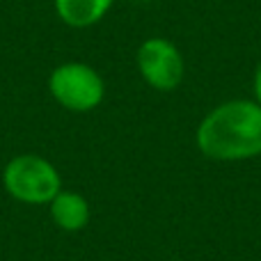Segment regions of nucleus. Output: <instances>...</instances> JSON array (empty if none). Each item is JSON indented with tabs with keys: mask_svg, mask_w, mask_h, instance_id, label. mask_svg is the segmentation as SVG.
<instances>
[{
	"mask_svg": "<svg viewBox=\"0 0 261 261\" xmlns=\"http://www.w3.org/2000/svg\"><path fill=\"white\" fill-rule=\"evenodd\" d=\"M3 186L9 197L35 206L50 204V199L62 190V176L48 158L21 153L3 167Z\"/></svg>",
	"mask_w": 261,
	"mask_h": 261,
	"instance_id": "nucleus-2",
	"label": "nucleus"
},
{
	"mask_svg": "<svg viewBox=\"0 0 261 261\" xmlns=\"http://www.w3.org/2000/svg\"><path fill=\"white\" fill-rule=\"evenodd\" d=\"M252 94H254V101L261 106V62L257 64L254 69V78H252Z\"/></svg>",
	"mask_w": 261,
	"mask_h": 261,
	"instance_id": "nucleus-7",
	"label": "nucleus"
},
{
	"mask_svg": "<svg viewBox=\"0 0 261 261\" xmlns=\"http://www.w3.org/2000/svg\"><path fill=\"white\" fill-rule=\"evenodd\" d=\"M195 144L211 161L261 156V106L254 99H231L211 108L197 124Z\"/></svg>",
	"mask_w": 261,
	"mask_h": 261,
	"instance_id": "nucleus-1",
	"label": "nucleus"
},
{
	"mask_svg": "<svg viewBox=\"0 0 261 261\" xmlns=\"http://www.w3.org/2000/svg\"><path fill=\"white\" fill-rule=\"evenodd\" d=\"M115 0H55L60 21L69 28H92L110 12Z\"/></svg>",
	"mask_w": 261,
	"mask_h": 261,
	"instance_id": "nucleus-6",
	"label": "nucleus"
},
{
	"mask_svg": "<svg viewBox=\"0 0 261 261\" xmlns=\"http://www.w3.org/2000/svg\"><path fill=\"white\" fill-rule=\"evenodd\" d=\"M135 64L151 90L172 92L186 78V60L179 46L165 37H149L138 46Z\"/></svg>",
	"mask_w": 261,
	"mask_h": 261,
	"instance_id": "nucleus-4",
	"label": "nucleus"
},
{
	"mask_svg": "<svg viewBox=\"0 0 261 261\" xmlns=\"http://www.w3.org/2000/svg\"><path fill=\"white\" fill-rule=\"evenodd\" d=\"M48 92L69 113H90L106 96V83L94 67L85 62H64L48 76Z\"/></svg>",
	"mask_w": 261,
	"mask_h": 261,
	"instance_id": "nucleus-3",
	"label": "nucleus"
},
{
	"mask_svg": "<svg viewBox=\"0 0 261 261\" xmlns=\"http://www.w3.org/2000/svg\"><path fill=\"white\" fill-rule=\"evenodd\" d=\"M50 220L62 231H81L90 225L92 206L81 193L73 190H60L48 204Z\"/></svg>",
	"mask_w": 261,
	"mask_h": 261,
	"instance_id": "nucleus-5",
	"label": "nucleus"
}]
</instances>
